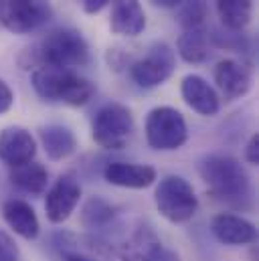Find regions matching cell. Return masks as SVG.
Returning a JSON list of instances; mask_svg holds the SVG:
<instances>
[{
    "instance_id": "cell-27",
    "label": "cell",
    "mask_w": 259,
    "mask_h": 261,
    "mask_svg": "<svg viewBox=\"0 0 259 261\" xmlns=\"http://www.w3.org/2000/svg\"><path fill=\"white\" fill-rule=\"evenodd\" d=\"M245 158L251 166H257L259 164V134H253L245 146Z\"/></svg>"
},
{
    "instance_id": "cell-26",
    "label": "cell",
    "mask_w": 259,
    "mask_h": 261,
    "mask_svg": "<svg viewBox=\"0 0 259 261\" xmlns=\"http://www.w3.org/2000/svg\"><path fill=\"white\" fill-rule=\"evenodd\" d=\"M12 101H14L12 89L8 87V83H6L4 79H0V116L6 114V112L12 108Z\"/></svg>"
},
{
    "instance_id": "cell-4",
    "label": "cell",
    "mask_w": 259,
    "mask_h": 261,
    "mask_svg": "<svg viewBox=\"0 0 259 261\" xmlns=\"http://www.w3.org/2000/svg\"><path fill=\"white\" fill-rule=\"evenodd\" d=\"M154 200L158 213L170 223H187L198 211V198L193 185L178 174H168L158 182Z\"/></svg>"
},
{
    "instance_id": "cell-23",
    "label": "cell",
    "mask_w": 259,
    "mask_h": 261,
    "mask_svg": "<svg viewBox=\"0 0 259 261\" xmlns=\"http://www.w3.org/2000/svg\"><path fill=\"white\" fill-rule=\"evenodd\" d=\"M217 12L225 29L229 31H243L253 16V2L251 0H217Z\"/></svg>"
},
{
    "instance_id": "cell-6",
    "label": "cell",
    "mask_w": 259,
    "mask_h": 261,
    "mask_svg": "<svg viewBox=\"0 0 259 261\" xmlns=\"http://www.w3.org/2000/svg\"><path fill=\"white\" fill-rule=\"evenodd\" d=\"M146 140L150 148L160 152L178 150L189 140L185 116L170 106L154 108L146 118Z\"/></svg>"
},
{
    "instance_id": "cell-29",
    "label": "cell",
    "mask_w": 259,
    "mask_h": 261,
    "mask_svg": "<svg viewBox=\"0 0 259 261\" xmlns=\"http://www.w3.org/2000/svg\"><path fill=\"white\" fill-rule=\"evenodd\" d=\"M108 2H112V0H83V10L87 14H97Z\"/></svg>"
},
{
    "instance_id": "cell-30",
    "label": "cell",
    "mask_w": 259,
    "mask_h": 261,
    "mask_svg": "<svg viewBox=\"0 0 259 261\" xmlns=\"http://www.w3.org/2000/svg\"><path fill=\"white\" fill-rule=\"evenodd\" d=\"M154 6H160V8H178L185 0H150Z\"/></svg>"
},
{
    "instance_id": "cell-19",
    "label": "cell",
    "mask_w": 259,
    "mask_h": 261,
    "mask_svg": "<svg viewBox=\"0 0 259 261\" xmlns=\"http://www.w3.org/2000/svg\"><path fill=\"white\" fill-rule=\"evenodd\" d=\"M39 138H41V144L45 148V154L59 162L69 158L75 150H77V138L71 128H67L63 124H49V126H43L39 130Z\"/></svg>"
},
{
    "instance_id": "cell-25",
    "label": "cell",
    "mask_w": 259,
    "mask_h": 261,
    "mask_svg": "<svg viewBox=\"0 0 259 261\" xmlns=\"http://www.w3.org/2000/svg\"><path fill=\"white\" fill-rule=\"evenodd\" d=\"M20 259V251L18 245L14 243V239L0 229V261H18Z\"/></svg>"
},
{
    "instance_id": "cell-13",
    "label": "cell",
    "mask_w": 259,
    "mask_h": 261,
    "mask_svg": "<svg viewBox=\"0 0 259 261\" xmlns=\"http://www.w3.org/2000/svg\"><path fill=\"white\" fill-rule=\"evenodd\" d=\"M215 83L223 93V97L227 101H233L249 91L251 73L243 63L235 59H223L215 67Z\"/></svg>"
},
{
    "instance_id": "cell-16",
    "label": "cell",
    "mask_w": 259,
    "mask_h": 261,
    "mask_svg": "<svg viewBox=\"0 0 259 261\" xmlns=\"http://www.w3.org/2000/svg\"><path fill=\"white\" fill-rule=\"evenodd\" d=\"M103 178L122 189H146L156 180V170L148 164L134 162H110L103 168Z\"/></svg>"
},
{
    "instance_id": "cell-12",
    "label": "cell",
    "mask_w": 259,
    "mask_h": 261,
    "mask_svg": "<svg viewBox=\"0 0 259 261\" xmlns=\"http://www.w3.org/2000/svg\"><path fill=\"white\" fill-rule=\"evenodd\" d=\"M37 154V142L33 134L20 126H10L0 134V160L10 168L33 162Z\"/></svg>"
},
{
    "instance_id": "cell-3",
    "label": "cell",
    "mask_w": 259,
    "mask_h": 261,
    "mask_svg": "<svg viewBox=\"0 0 259 261\" xmlns=\"http://www.w3.org/2000/svg\"><path fill=\"white\" fill-rule=\"evenodd\" d=\"M33 87L39 97L53 103H67L73 108L85 106L93 93L95 85L75 73L73 69H61V67H39L33 71Z\"/></svg>"
},
{
    "instance_id": "cell-18",
    "label": "cell",
    "mask_w": 259,
    "mask_h": 261,
    "mask_svg": "<svg viewBox=\"0 0 259 261\" xmlns=\"http://www.w3.org/2000/svg\"><path fill=\"white\" fill-rule=\"evenodd\" d=\"M162 247L160 237L148 225H138L130 237L120 245L118 255L122 261H148L154 251Z\"/></svg>"
},
{
    "instance_id": "cell-15",
    "label": "cell",
    "mask_w": 259,
    "mask_h": 261,
    "mask_svg": "<svg viewBox=\"0 0 259 261\" xmlns=\"http://www.w3.org/2000/svg\"><path fill=\"white\" fill-rule=\"evenodd\" d=\"M110 29L114 35L138 37L146 29V12L140 0H112Z\"/></svg>"
},
{
    "instance_id": "cell-9",
    "label": "cell",
    "mask_w": 259,
    "mask_h": 261,
    "mask_svg": "<svg viewBox=\"0 0 259 261\" xmlns=\"http://www.w3.org/2000/svg\"><path fill=\"white\" fill-rule=\"evenodd\" d=\"M49 20V8L39 0H0V24L14 33L27 35Z\"/></svg>"
},
{
    "instance_id": "cell-20",
    "label": "cell",
    "mask_w": 259,
    "mask_h": 261,
    "mask_svg": "<svg viewBox=\"0 0 259 261\" xmlns=\"http://www.w3.org/2000/svg\"><path fill=\"white\" fill-rule=\"evenodd\" d=\"M10 182L27 195H43L49 185V172L39 162H27L10 168Z\"/></svg>"
},
{
    "instance_id": "cell-5",
    "label": "cell",
    "mask_w": 259,
    "mask_h": 261,
    "mask_svg": "<svg viewBox=\"0 0 259 261\" xmlns=\"http://www.w3.org/2000/svg\"><path fill=\"white\" fill-rule=\"evenodd\" d=\"M134 116L124 103L112 101L97 110L91 122V138L103 150H122L132 138Z\"/></svg>"
},
{
    "instance_id": "cell-1",
    "label": "cell",
    "mask_w": 259,
    "mask_h": 261,
    "mask_svg": "<svg viewBox=\"0 0 259 261\" xmlns=\"http://www.w3.org/2000/svg\"><path fill=\"white\" fill-rule=\"evenodd\" d=\"M18 61L22 69H39V67L73 69L89 61V47L79 31L59 29L49 33L35 47L27 49Z\"/></svg>"
},
{
    "instance_id": "cell-22",
    "label": "cell",
    "mask_w": 259,
    "mask_h": 261,
    "mask_svg": "<svg viewBox=\"0 0 259 261\" xmlns=\"http://www.w3.org/2000/svg\"><path fill=\"white\" fill-rule=\"evenodd\" d=\"M116 219V206L101 196H91L81 208V227L89 231H101Z\"/></svg>"
},
{
    "instance_id": "cell-17",
    "label": "cell",
    "mask_w": 259,
    "mask_h": 261,
    "mask_svg": "<svg viewBox=\"0 0 259 261\" xmlns=\"http://www.w3.org/2000/svg\"><path fill=\"white\" fill-rule=\"evenodd\" d=\"M2 217L6 221V225L16 233L20 235L22 239H37L39 237V231H41V225H39V219H37V213L35 208L22 200V198H8L4 204H2Z\"/></svg>"
},
{
    "instance_id": "cell-7",
    "label": "cell",
    "mask_w": 259,
    "mask_h": 261,
    "mask_svg": "<svg viewBox=\"0 0 259 261\" xmlns=\"http://www.w3.org/2000/svg\"><path fill=\"white\" fill-rule=\"evenodd\" d=\"M176 69V55L170 45L154 43L148 53L130 67V75L136 85L144 89H152L162 85Z\"/></svg>"
},
{
    "instance_id": "cell-21",
    "label": "cell",
    "mask_w": 259,
    "mask_h": 261,
    "mask_svg": "<svg viewBox=\"0 0 259 261\" xmlns=\"http://www.w3.org/2000/svg\"><path fill=\"white\" fill-rule=\"evenodd\" d=\"M176 51L187 63H204L211 57L209 35L202 27L185 29V33L176 41Z\"/></svg>"
},
{
    "instance_id": "cell-14",
    "label": "cell",
    "mask_w": 259,
    "mask_h": 261,
    "mask_svg": "<svg viewBox=\"0 0 259 261\" xmlns=\"http://www.w3.org/2000/svg\"><path fill=\"white\" fill-rule=\"evenodd\" d=\"M180 93L185 103L200 116H215L221 110V99L215 87H211L200 75H187L180 83Z\"/></svg>"
},
{
    "instance_id": "cell-28",
    "label": "cell",
    "mask_w": 259,
    "mask_h": 261,
    "mask_svg": "<svg viewBox=\"0 0 259 261\" xmlns=\"http://www.w3.org/2000/svg\"><path fill=\"white\" fill-rule=\"evenodd\" d=\"M148 261H180V257H178L176 251L166 249V247H160L158 251H154V253L150 255V259Z\"/></svg>"
},
{
    "instance_id": "cell-8",
    "label": "cell",
    "mask_w": 259,
    "mask_h": 261,
    "mask_svg": "<svg viewBox=\"0 0 259 261\" xmlns=\"http://www.w3.org/2000/svg\"><path fill=\"white\" fill-rule=\"evenodd\" d=\"M51 245L57 253V261H108L112 255V247L106 241L71 231L55 233Z\"/></svg>"
},
{
    "instance_id": "cell-11",
    "label": "cell",
    "mask_w": 259,
    "mask_h": 261,
    "mask_svg": "<svg viewBox=\"0 0 259 261\" xmlns=\"http://www.w3.org/2000/svg\"><path fill=\"white\" fill-rule=\"evenodd\" d=\"M211 231L219 243L231 245V247L251 245L257 241L255 225L233 213H219L211 223Z\"/></svg>"
},
{
    "instance_id": "cell-24",
    "label": "cell",
    "mask_w": 259,
    "mask_h": 261,
    "mask_svg": "<svg viewBox=\"0 0 259 261\" xmlns=\"http://www.w3.org/2000/svg\"><path fill=\"white\" fill-rule=\"evenodd\" d=\"M180 10V24L185 29H198L204 24L209 8H206V0H185Z\"/></svg>"
},
{
    "instance_id": "cell-10",
    "label": "cell",
    "mask_w": 259,
    "mask_h": 261,
    "mask_svg": "<svg viewBox=\"0 0 259 261\" xmlns=\"http://www.w3.org/2000/svg\"><path fill=\"white\" fill-rule=\"evenodd\" d=\"M81 200V185L73 174H63L49 189L45 198V215L51 223H65Z\"/></svg>"
},
{
    "instance_id": "cell-2",
    "label": "cell",
    "mask_w": 259,
    "mask_h": 261,
    "mask_svg": "<svg viewBox=\"0 0 259 261\" xmlns=\"http://www.w3.org/2000/svg\"><path fill=\"white\" fill-rule=\"evenodd\" d=\"M198 174L204 180L209 195L221 202L241 206L249 198V174L233 156L209 154L200 158Z\"/></svg>"
}]
</instances>
